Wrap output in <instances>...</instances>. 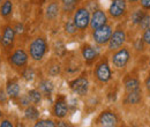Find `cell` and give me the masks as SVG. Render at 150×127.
I'll return each mask as SVG.
<instances>
[{
  "instance_id": "cell-1",
  "label": "cell",
  "mask_w": 150,
  "mask_h": 127,
  "mask_svg": "<svg viewBox=\"0 0 150 127\" xmlns=\"http://www.w3.org/2000/svg\"><path fill=\"white\" fill-rule=\"evenodd\" d=\"M47 52V43L44 37H36L29 45V55L33 60L40 61Z\"/></svg>"
},
{
  "instance_id": "cell-26",
  "label": "cell",
  "mask_w": 150,
  "mask_h": 127,
  "mask_svg": "<svg viewBox=\"0 0 150 127\" xmlns=\"http://www.w3.org/2000/svg\"><path fill=\"white\" fill-rule=\"evenodd\" d=\"M144 15H146V12H144L143 9H139V11L134 12L133 15H132V21H133V23H134V24L140 23Z\"/></svg>"
},
{
  "instance_id": "cell-9",
  "label": "cell",
  "mask_w": 150,
  "mask_h": 127,
  "mask_svg": "<svg viewBox=\"0 0 150 127\" xmlns=\"http://www.w3.org/2000/svg\"><path fill=\"white\" fill-rule=\"evenodd\" d=\"M68 113V104L66 101V97L60 95L57 97L56 103L53 104V109H52V114L57 118H65Z\"/></svg>"
},
{
  "instance_id": "cell-2",
  "label": "cell",
  "mask_w": 150,
  "mask_h": 127,
  "mask_svg": "<svg viewBox=\"0 0 150 127\" xmlns=\"http://www.w3.org/2000/svg\"><path fill=\"white\" fill-rule=\"evenodd\" d=\"M15 37H16V31L14 27L11 24H6L2 28V34H1V48L6 52H11L14 48L15 43Z\"/></svg>"
},
{
  "instance_id": "cell-34",
  "label": "cell",
  "mask_w": 150,
  "mask_h": 127,
  "mask_svg": "<svg viewBox=\"0 0 150 127\" xmlns=\"http://www.w3.org/2000/svg\"><path fill=\"white\" fill-rule=\"evenodd\" d=\"M143 40H144V43H147V44H149L150 45V28L149 29H147V30H144Z\"/></svg>"
},
{
  "instance_id": "cell-28",
  "label": "cell",
  "mask_w": 150,
  "mask_h": 127,
  "mask_svg": "<svg viewBox=\"0 0 150 127\" xmlns=\"http://www.w3.org/2000/svg\"><path fill=\"white\" fill-rule=\"evenodd\" d=\"M65 31H66L68 35H75V34H76L77 28H76V26L74 24L73 20H72V21H67V22L65 23Z\"/></svg>"
},
{
  "instance_id": "cell-33",
  "label": "cell",
  "mask_w": 150,
  "mask_h": 127,
  "mask_svg": "<svg viewBox=\"0 0 150 127\" xmlns=\"http://www.w3.org/2000/svg\"><path fill=\"white\" fill-rule=\"evenodd\" d=\"M14 124L9 119H1L0 120V127H13Z\"/></svg>"
},
{
  "instance_id": "cell-37",
  "label": "cell",
  "mask_w": 150,
  "mask_h": 127,
  "mask_svg": "<svg viewBox=\"0 0 150 127\" xmlns=\"http://www.w3.org/2000/svg\"><path fill=\"white\" fill-rule=\"evenodd\" d=\"M14 29H15V31H16V33L21 34V33L23 31V26H22V24H18V27H16V28H14Z\"/></svg>"
},
{
  "instance_id": "cell-3",
  "label": "cell",
  "mask_w": 150,
  "mask_h": 127,
  "mask_svg": "<svg viewBox=\"0 0 150 127\" xmlns=\"http://www.w3.org/2000/svg\"><path fill=\"white\" fill-rule=\"evenodd\" d=\"M90 12L88 8L86 7H80L75 11L74 13V18H73V22L76 26L77 30H86L89 26H90Z\"/></svg>"
},
{
  "instance_id": "cell-23",
  "label": "cell",
  "mask_w": 150,
  "mask_h": 127,
  "mask_svg": "<svg viewBox=\"0 0 150 127\" xmlns=\"http://www.w3.org/2000/svg\"><path fill=\"white\" fill-rule=\"evenodd\" d=\"M125 88H126V91L129 92V91L136 90V89H140V82L135 77H129L126 80L125 82Z\"/></svg>"
},
{
  "instance_id": "cell-40",
  "label": "cell",
  "mask_w": 150,
  "mask_h": 127,
  "mask_svg": "<svg viewBox=\"0 0 150 127\" xmlns=\"http://www.w3.org/2000/svg\"><path fill=\"white\" fill-rule=\"evenodd\" d=\"M2 116H4V113H2V111H1V109H0V120L2 119Z\"/></svg>"
},
{
  "instance_id": "cell-36",
  "label": "cell",
  "mask_w": 150,
  "mask_h": 127,
  "mask_svg": "<svg viewBox=\"0 0 150 127\" xmlns=\"http://www.w3.org/2000/svg\"><path fill=\"white\" fill-rule=\"evenodd\" d=\"M7 94L6 92H0V103H6V99H7Z\"/></svg>"
},
{
  "instance_id": "cell-27",
  "label": "cell",
  "mask_w": 150,
  "mask_h": 127,
  "mask_svg": "<svg viewBox=\"0 0 150 127\" xmlns=\"http://www.w3.org/2000/svg\"><path fill=\"white\" fill-rule=\"evenodd\" d=\"M35 126L36 127H54L57 126V124H54L53 120L51 119H40V120H37L35 123Z\"/></svg>"
},
{
  "instance_id": "cell-24",
  "label": "cell",
  "mask_w": 150,
  "mask_h": 127,
  "mask_svg": "<svg viewBox=\"0 0 150 127\" xmlns=\"http://www.w3.org/2000/svg\"><path fill=\"white\" fill-rule=\"evenodd\" d=\"M54 51H56V53L58 55V57H60V58L65 57L66 52H67L66 45L61 40H58V42H56V44H54Z\"/></svg>"
},
{
  "instance_id": "cell-29",
  "label": "cell",
  "mask_w": 150,
  "mask_h": 127,
  "mask_svg": "<svg viewBox=\"0 0 150 127\" xmlns=\"http://www.w3.org/2000/svg\"><path fill=\"white\" fill-rule=\"evenodd\" d=\"M139 24H140V28H141L142 30H147V29H149L150 28V15L149 14H146Z\"/></svg>"
},
{
  "instance_id": "cell-7",
  "label": "cell",
  "mask_w": 150,
  "mask_h": 127,
  "mask_svg": "<svg viewBox=\"0 0 150 127\" xmlns=\"http://www.w3.org/2000/svg\"><path fill=\"white\" fill-rule=\"evenodd\" d=\"M112 35V28L109 24H104L97 29H95L93 33V38L95 43L98 45H105L109 43Z\"/></svg>"
},
{
  "instance_id": "cell-19",
  "label": "cell",
  "mask_w": 150,
  "mask_h": 127,
  "mask_svg": "<svg viewBox=\"0 0 150 127\" xmlns=\"http://www.w3.org/2000/svg\"><path fill=\"white\" fill-rule=\"evenodd\" d=\"M13 14V2L11 0H6L0 5V16L8 18Z\"/></svg>"
},
{
  "instance_id": "cell-16",
  "label": "cell",
  "mask_w": 150,
  "mask_h": 127,
  "mask_svg": "<svg viewBox=\"0 0 150 127\" xmlns=\"http://www.w3.org/2000/svg\"><path fill=\"white\" fill-rule=\"evenodd\" d=\"M59 12H60V6L57 1H52L47 5L46 9H45V18L49 21H53L59 16Z\"/></svg>"
},
{
  "instance_id": "cell-6",
  "label": "cell",
  "mask_w": 150,
  "mask_h": 127,
  "mask_svg": "<svg viewBox=\"0 0 150 127\" xmlns=\"http://www.w3.org/2000/svg\"><path fill=\"white\" fill-rule=\"evenodd\" d=\"M69 88L74 94L79 96H86L89 90V80L87 77V74L80 75L73 81L69 82Z\"/></svg>"
},
{
  "instance_id": "cell-25",
  "label": "cell",
  "mask_w": 150,
  "mask_h": 127,
  "mask_svg": "<svg viewBox=\"0 0 150 127\" xmlns=\"http://www.w3.org/2000/svg\"><path fill=\"white\" fill-rule=\"evenodd\" d=\"M22 77L25 80V81H33L34 77H35V72L31 67H24L22 70Z\"/></svg>"
},
{
  "instance_id": "cell-35",
  "label": "cell",
  "mask_w": 150,
  "mask_h": 127,
  "mask_svg": "<svg viewBox=\"0 0 150 127\" xmlns=\"http://www.w3.org/2000/svg\"><path fill=\"white\" fill-rule=\"evenodd\" d=\"M141 5L144 9H150V0H141Z\"/></svg>"
},
{
  "instance_id": "cell-31",
  "label": "cell",
  "mask_w": 150,
  "mask_h": 127,
  "mask_svg": "<svg viewBox=\"0 0 150 127\" xmlns=\"http://www.w3.org/2000/svg\"><path fill=\"white\" fill-rule=\"evenodd\" d=\"M61 2H62V5H64L65 8L72 9V8H74L75 4L77 2V0H61Z\"/></svg>"
},
{
  "instance_id": "cell-8",
  "label": "cell",
  "mask_w": 150,
  "mask_h": 127,
  "mask_svg": "<svg viewBox=\"0 0 150 127\" xmlns=\"http://www.w3.org/2000/svg\"><path fill=\"white\" fill-rule=\"evenodd\" d=\"M129 51L127 49H118L111 57V61L115 68L121 70L126 67L127 62L129 61Z\"/></svg>"
},
{
  "instance_id": "cell-14",
  "label": "cell",
  "mask_w": 150,
  "mask_h": 127,
  "mask_svg": "<svg viewBox=\"0 0 150 127\" xmlns=\"http://www.w3.org/2000/svg\"><path fill=\"white\" fill-rule=\"evenodd\" d=\"M81 55L82 58L84 59L86 62L91 64L93 61H95L98 57V51L95 49L94 46H91L90 44H84L81 48Z\"/></svg>"
},
{
  "instance_id": "cell-44",
  "label": "cell",
  "mask_w": 150,
  "mask_h": 127,
  "mask_svg": "<svg viewBox=\"0 0 150 127\" xmlns=\"http://www.w3.org/2000/svg\"><path fill=\"white\" fill-rule=\"evenodd\" d=\"M149 65H150V61H149Z\"/></svg>"
},
{
  "instance_id": "cell-21",
  "label": "cell",
  "mask_w": 150,
  "mask_h": 127,
  "mask_svg": "<svg viewBox=\"0 0 150 127\" xmlns=\"http://www.w3.org/2000/svg\"><path fill=\"white\" fill-rule=\"evenodd\" d=\"M24 117L28 120H37L39 118V111L35 105H28L24 110Z\"/></svg>"
},
{
  "instance_id": "cell-30",
  "label": "cell",
  "mask_w": 150,
  "mask_h": 127,
  "mask_svg": "<svg viewBox=\"0 0 150 127\" xmlns=\"http://www.w3.org/2000/svg\"><path fill=\"white\" fill-rule=\"evenodd\" d=\"M19 103L22 105V106H25V108H27L28 105H30L31 101H30V98H29V96H28V95H22V96L20 97Z\"/></svg>"
},
{
  "instance_id": "cell-41",
  "label": "cell",
  "mask_w": 150,
  "mask_h": 127,
  "mask_svg": "<svg viewBox=\"0 0 150 127\" xmlns=\"http://www.w3.org/2000/svg\"><path fill=\"white\" fill-rule=\"evenodd\" d=\"M129 2H136V1H139V0H128Z\"/></svg>"
},
{
  "instance_id": "cell-17",
  "label": "cell",
  "mask_w": 150,
  "mask_h": 127,
  "mask_svg": "<svg viewBox=\"0 0 150 127\" xmlns=\"http://www.w3.org/2000/svg\"><path fill=\"white\" fill-rule=\"evenodd\" d=\"M38 89L40 90V92L45 96H50L52 94V91L54 89V86H53V82L49 79H45V80H42L39 82V86H38Z\"/></svg>"
},
{
  "instance_id": "cell-5",
  "label": "cell",
  "mask_w": 150,
  "mask_h": 127,
  "mask_svg": "<svg viewBox=\"0 0 150 127\" xmlns=\"http://www.w3.org/2000/svg\"><path fill=\"white\" fill-rule=\"evenodd\" d=\"M94 76L100 83H106L112 79V72L106 60H100L97 62L94 70Z\"/></svg>"
},
{
  "instance_id": "cell-22",
  "label": "cell",
  "mask_w": 150,
  "mask_h": 127,
  "mask_svg": "<svg viewBox=\"0 0 150 127\" xmlns=\"http://www.w3.org/2000/svg\"><path fill=\"white\" fill-rule=\"evenodd\" d=\"M28 96H29V98H30V101H31L33 104L38 105L42 102L43 94L40 92L39 89H31V90H29V92H28Z\"/></svg>"
},
{
  "instance_id": "cell-11",
  "label": "cell",
  "mask_w": 150,
  "mask_h": 127,
  "mask_svg": "<svg viewBox=\"0 0 150 127\" xmlns=\"http://www.w3.org/2000/svg\"><path fill=\"white\" fill-rule=\"evenodd\" d=\"M126 40V34L122 29H115L111 35V38L109 40V50L110 51H115L122 46V44Z\"/></svg>"
},
{
  "instance_id": "cell-38",
  "label": "cell",
  "mask_w": 150,
  "mask_h": 127,
  "mask_svg": "<svg viewBox=\"0 0 150 127\" xmlns=\"http://www.w3.org/2000/svg\"><path fill=\"white\" fill-rule=\"evenodd\" d=\"M146 87H147V89L150 91V75L147 77V80H146Z\"/></svg>"
},
{
  "instance_id": "cell-39",
  "label": "cell",
  "mask_w": 150,
  "mask_h": 127,
  "mask_svg": "<svg viewBox=\"0 0 150 127\" xmlns=\"http://www.w3.org/2000/svg\"><path fill=\"white\" fill-rule=\"evenodd\" d=\"M57 126H69V124H67V123H65V121H60V123L57 124Z\"/></svg>"
},
{
  "instance_id": "cell-12",
  "label": "cell",
  "mask_w": 150,
  "mask_h": 127,
  "mask_svg": "<svg viewBox=\"0 0 150 127\" xmlns=\"http://www.w3.org/2000/svg\"><path fill=\"white\" fill-rule=\"evenodd\" d=\"M106 22H108V16H106L105 12L102 11V9H96V11H94V13H93V15H91L90 26H89V27H90L93 30H95V29H97V28H99V27L106 24Z\"/></svg>"
},
{
  "instance_id": "cell-18",
  "label": "cell",
  "mask_w": 150,
  "mask_h": 127,
  "mask_svg": "<svg viewBox=\"0 0 150 127\" xmlns=\"http://www.w3.org/2000/svg\"><path fill=\"white\" fill-rule=\"evenodd\" d=\"M142 99V90L141 89H136V90L129 91L126 99H125V103L126 104H137L140 103Z\"/></svg>"
},
{
  "instance_id": "cell-42",
  "label": "cell",
  "mask_w": 150,
  "mask_h": 127,
  "mask_svg": "<svg viewBox=\"0 0 150 127\" xmlns=\"http://www.w3.org/2000/svg\"><path fill=\"white\" fill-rule=\"evenodd\" d=\"M0 44H1V30H0Z\"/></svg>"
},
{
  "instance_id": "cell-20",
  "label": "cell",
  "mask_w": 150,
  "mask_h": 127,
  "mask_svg": "<svg viewBox=\"0 0 150 127\" xmlns=\"http://www.w3.org/2000/svg\"><path fill=\"white\" fill-rule=\"evenodd\" d=\"M61 72V65L56 61V60H52L50 62H47V67H46V73L50 75V76H57L59 75Z\"/></svg>"
},
{
  "instance_id": "cell-10",
  "label": "cell",
  "mask_w": 150,
  "mask_h": 127,
  "mask_svg": "<svg viewBox=\"0 0 150 127\" xmlns=\"http://www.w3.org/2000/svg\"><path fill=\"white\" fill-rule=\"evenodd\" d=\"M96 124L99 125V126H105V127H113L117 126L118 124V117L117 114L112 112V111H103L97 120H96Z\"/></svg>"
},
{
  "instance_id": "cell-13",
  "label": "cell",
  "mask_w": 150,
  "mask_h": 127,
  "mask_svg": "<svg viewBox=\"0 0 150 127\" xmlns=\"http://www.w3.org/2000/svg\"><path fill=\"white\" fill-rule=\"evenodd\" d=\"M126 12V0H112L109 8V14L112 18H120Z\"/></svg>"
},
{
  "instance_id": "cell-15",
  "label": "cell",
  "mask_w": 150,
  "mask_h": 127,
  "mask_svg": "<svg viewBox=\"0 0 150 127\" xmlns=\"http://www.w3.org/2000/svg\"><path fill=\"white\" fill-rule=\"evenodd\" d=\"M6 94L12 99L19 98L20 94H21V87L16 80H9L6 83Z\"/></svg>"
},
{
  "instance_id": "cell-32",
  "label": "cell",
  "mask_w": 150,
  "mask_h": 127,
  "mask_svg": "<svg viewBox=\"0 0 150 127\" xmlns=\"http://www.w3.org/2000/svg\"><path fill=\"white\" fill-rule=\"evenodd\" d=\"M134 46H135V49H136L137 51H142V50L144 49V40H143V38H142V39H141V38L136 39Z\"/></svg>"
},
{
  "instance_id": "cell-4",
  "label": "cell",
  "mask_w": 150,
  "mask_h": 127,
  "mask_svg": "<svg viewBox=\"0 0 150 127\" xmlns=\"http://www.w3.org/2000/svg\"><path fill=\"white\" fill-rule=\"evenodd\" d=\"M29 55L23 49H15L11 55H8V64L13 68H20L23 70L28 64Z\"/></svg>"
},
{
  "instance_id": "cell-43",
  "label": "cell",
  "mask_w": 150,
  "mask_h": 127,
  "mask_svg": "<svg viewBox=\"0 0 150 127\" xmlns=\"http://www.w3.org/2000/svg\"><path fill=\"white\" fill-rule=\"evenodd\" d=\"M0 65H1V55H0Z\"/></svg>"
}]
</instances>
